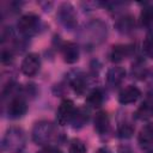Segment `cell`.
<instances>
[{"label": "cell", "instance_id": "cell-1", "mask_svg": "<svg viewBox=\"0 0 153 153\" xmlns=\"http://www.w3.org/2000/svg\"><path fill=\"white\" fill-rule=\"evenodd\" d=\"M106 35H108L106 25L100 19H93L84 25L80 38L85 47L94 48L102 44L106 39Z\"/></svg>", "mask_w": 153, "mask_h": 153}, {"label": "cell", "instance_id": "cell-2", "mask_svg": "<svg viewBox=\"0 0 153 153\" xmlns=\"http://www.w3.org/2000/svg\"><path fill=\"white\" fill-rule=\"evenodd\" d=\"M26 143L25 131L19 127H10L2 137L1 147L8 153H20Z\"/></svg>", "mask_w": 153, "mask_h": 153}, {"label": "cell", "instance_id": "cell-3", "mask_svg": "<svg viewBox=\"0 0 153 153\" xmlns=\"http://www.w3.org/2000/svg\"><path fill=\"white\" fill-rule=\"evenodd\" d=\"M55 136V127L49 121H39L37 122L31 131L32 141L36 145L43 146L48 145Z\"/></svg>", "mask_w": 153, "mask_h": 153}, {"label": "cell", "instance_id": "cell-4", "mask_svg": "<svg viewBox=\"0 0 153 153\" xmlns=\"http://www.w3.org/2000/svg\"><path fill=\"white\" fill-rule=\"evenodd\" d=\"M18 31L26 38L35 36L39 29H41V19L36 14L29 13L20 17V19L17 23Z\"/></svg>", "mask_w": 153, "mask_h": 153}, {"label": "cell", "instance_id": "cell-5", "mask_svg": "<svg viewBox=\"0 0 153 153\" xmlns=\"http://www.w3.org/2000/svg\"><path fill=\"white\" fill-rule=\"evenodd\" d=\"M57 19L59 22L68 30H73L76 26V12L72 4L62 2L57 8Z\"/></svg>", "mask_w": 153, "mask_h": 153}, {"label": "cell", "instance_id": "cell-6", "mask_svg": "<svg viewBox=\"0 0 153 153\" xmlns=\"http://www.w3.org/2000/svg\"><path fill=\"white\" fill-rule=\"evenodd\" d=\"M68 82L75 93L84 94L87 90L88 78L81 71H72L68 73Z\"/></svg>", "mask_w": 153, "mask_h": 153}, {"label": "cell", "instance_id": "cell-7", "mask_svg": "<svg viewBox=\"0 0 153 153\" xmlns=\"http://www.w3.org/2000/svg\"><path fill=\"white\" fill-rule=\"evenodd\" d=\"M75 112V106L73 100L71 99H63L56 111V120L57 123L61 126H65L72 121V117Z\"/></svg>", "mask_w": 153, "mask_h": 153}, {"label": "cell", "instance_id": "cell-8", "mask_svg": "<svg viewBox=\"0 0 153 153\" xmlns=\"http://www.w3.org/2000/svg\"><path fill=\"white\" fill-rule=\"evenodd\" d=\"M26 111H27L26 102L24 100V98H22L19 96L12 98L7 105V116H8V118H12V120L23 117L26 114Z\"/></svg>", "mask_w": 153, "mask_h": 153}, {"label": "cell", "instance_id": "cell-9", "mask_svg": "<svg viewBox=\"0 0 153 153\" xmlns=\"http://www.w3.org/2000/svg\"><path fill=\"white\" fill-rule=\"evenodd\" d=\"M39 67H41L39 56L35 53H30L24 57L20 69H22V73L25 74L26 76H33L39 71Z\"/></svg>", "mask_w": 153, "mask_h": 153}, {"label": "cell", "instance_id": "cell-10", "mask_svg": "<svg viewBox=\"0 0 153 153\" xmlns=\"http://www.w3.org/2000/svg\"><path fill=\"white\" fill-rule=\"evenodd\" d=\"M140 96H141V91L136 86L128 85L118 93V102L123 105H128V104L135 103Z\"/></svg>", "mask_w": 153, "mask_h": 153}, {"label": "cell", "instance_id": "cell-11", "mask_svg": "<svg viewBox=\"0 0 153 153\" xmlns=\"http://www.w3.org/2000/svg\"><path fill=\"white\" fill-rule=\"evenodd\" d=\"M134 51L133 45L130 44H118V45H114L111 51H110V60L115 63L123 61L126 57L130 56Z\"/></svg>", "mask_w": 153, "mask_h": 153}, {"label": "cell", "instance_id": "cell-12", "mask_svg": "<svg viewBox=\"0 0 153 153\" xmlns=\"http://www.w3.org/2000/svg\"><path fill=\"white\" fill-rule=\"evenodd\" d=\"M63 61L67 63H75L79 60V47L74 42H66L61 47Z\"/></svg>", "mask_w": 153, "mask_h": 153}, {"label": "cell", "instance_id": "cell-13", "mask_svg": "<svg viewBox=\"0 0 153 153\" xmlns=\"http://www.w3.org/2000/svg\"><path fill=\"white\" fill-rule=\"evenodd\" d=\"M115 29L122 35H128V33L133 32L135 29L134 17L130 14H124V16L120 17L115 23Z\"/></svg>", "mask_w": 153, "mask_h": 153}, {"label": "cell", "instance_id": "cell-14", "mask_svg": "<svg viewBox=\"0 0 153 153\" xmlns=\"http://www.w3.org/2000/svg\"><path fill=\"white\" fill-rule=\"evenodd\" d=\"M126 78V69L120 66L111 67L106 73V82L111 87L118 86Z\"/></svg>", "mask_w": 153, "mask_h": 153}, {"label": "cell", "instance_id": "cell-15", "mask_svg": "<svg viewBox=\"0 0 153 153\" xmlns=\"http://www.w3.org/2000/svg\"><path fill=\"white\" fill-rule=\"evenodd\" d=\"M94 130L102 136L109 133L110 130V121H109V116L105 111H98L94 116Z\"/></svg>", "mask_w": 153, "mask_h": 153}, {"label": "cell", "instance_id": "cell-16", "mask_svg": "<svg viewBox=\"0 0 153 153\" xmlns=\"http://www.w3.org/2000/svg\"><path fill=\"white\" fill-rule=\"evenodd\" d=\"M88 117H90L88 108L87 106H81V108L75 109V112H74V115L72 117L71 123H72L74 129H80L87 123Z\"/></svg>", "mask_w": 153, "mask_h": 153}, {"label": "cell", "instance_id": "cell-17", "mask_svg": "<svg viewBox=\"0 0 153 153\" xmlns=\"http://www.w3.org/2000/svg\"><path fill=\"white\" fill-rule=\"evenodd\" d=\"M135 116L139 120H142V121H147V120H151L153 117V97L152 96H149L139 106V109L136 110Z\"/></svg>", "mask_w": 153, "mask_h": 153}, {"label": "cell", "instance_id": "cell-18", "mask_svg": "<svg viewBox=\"0 0 153 153\" xmlns=\"http://www.w3.org/2000/svg\"><path fill=\"white\" fill-rule=\"evenodd\" d=\"M137 141L142 148H149L153 146V123L147 124L143 129H141Z\"/></svg>", "mask_w": 153, "mask_h": 153}, {"label": "cell", "instance_id": "cell-19", "mask_svg": "<svg viewBox=\"0 0 153 153\" xmlns=\"http://www.w3.org/2000/svg\"><path fill=\"white\" fill-rule=\"evenodd\" d=\"M103 99H104L103 92L99 88H94L88 93V96L86 98V106L87 108H99L103 103Z\"/></svg>", "mask_w": 153, "mask_h": 153}, {"label": "cell", "instance_id": "cell-20", "mask_svg": "<svg viewBox=\"0 0 153 153\" xmlns=\"http://www.w3.org/2000/svg\"><path fill=\"white\" fill-rule=\"evenodd\" d=\"M140 22L143 26L151 27L153 25V5H147L142 8L140 13Z\"/></svg>", "mask_w": 153, "mask_h": 153}, {"label": "cell", "instance_id": "cell-21", "mask_svg": "<svg viewBox=\"0 0 153 153\" xmlns=\"http://www.w3.org/2000/svg\"><path fill=\"white\" fill-rule=\"evenodd\" d=\"M131 74H133L135 78H137V79H143V78L146 76V74H147V68H146V65H145V62H143L142 60L137 59V60L133 63V66H131Z\"/></svg>", "mask_w": 153, "mask_h": 153}, {"label": "cell", "instance_id": "cell-22", "mask_svg": "<svg viewBox=\"0 0 153 153\" xmlns=\"http://www.w3.org/2000/svg\"><path fill=\"white\" fill-rule=\"evenodd\" d=\"M142 49H143V53L153 59V27H151L148 30V32L146 33V37H145V41H143V44H142Z\"/></svg>", "mask_w": 153, "mask_h": 153}, {"label": "cell", "instance_id": "cell-23", "mask_svg": "<svg viewBox=\"0 0 153 153\" xmlns=\"http://www.w3.org/2000/svg\"><path fill=\"white\" fill-rule=\"evenodd\" d=\"M133 134H134V127L130 123L126 122V123H121L118 126V129H117L118 137H121V139H129V137H131Z\"/></svg>", "mask_w": 153, "mask_h": 153}, {"label": "cell", "instance_id": "cell-24", "mask_svg": "<svg viewBox=\"0 0 153 153\" xmlns=\"http://www.w3.org/2000/svg\"><path fill=\"white\" fill-rule=\"evenodd\" d=\"M71 153H86V146L80 139H73L69 143Z\"/></svg>", "mask_w": 153, "mask_h": 153}, {"label": "cell", "instance_id": "cell-25", "mask_svg": "<svg viewBox=\"0 0 153 153\" xmlns=\"http://www.w3.org/2000/svg\"><path fill=\"white\" fill-rule=\"evenodd\" d=\"M12 60H13V51H12V49H5L4 48L2 51H1V62L4 65H7Z\"/></svg>", "mask_w": 153, "mask_h": 153}, {"label": "cell", "instance_id": "cell-26", "mask_svg": "<svg viewBox=\"0 0 153 153\" xmlns=\"http://www.w3.org/2000/svg\"><path fill=\"white\" fill-rule=\"evenodd\" d=\"M37 153H61V152H60V149H57V148L50 146V147H45V148L38 151Z\"/></svg>", "mask_w": 153, "mask_h": 153}, {"label": "cell", "instance_id": "cell-27", "mask_svg": "<svg viewBox=\"0 0 153 153\" xmlns=\"http://www.w3.org/2000/svg\"><path fill=\"white\" fill-rule=\"evenodd\" d=\"M96 153H111V152H110L109 148H106V147H100Z\"/></svg>", "mask_w": 153, "mask_h": 153}, {"label": "cell", "instance_id": "cell-28", "mask_svg": "<svg viewBox=\"0 0 153 153\" xmlns=\"http://www.w3.org/2000/svg\"><path fill=\"white\" fill-rule=\"evenodd\" d=\"M120 153H131V152H130L129 149H124V151H121Z\"/></svg>", "mask_w": 153, "mask_h": 153}, {"label": "cell", "instance_id": "cell-29", "mask_svg": "<svg viewBox=\"0 0 153 153\" xmlns=\"http://www.w3.org/2000/svg\"><path fill=\"white\" fill-rule=\"evenodd\" d=\"M148 153H153V151H151V152H148Z\"/></svg>", "mask_w": 153, "mask_h": 153}]
</instances>
